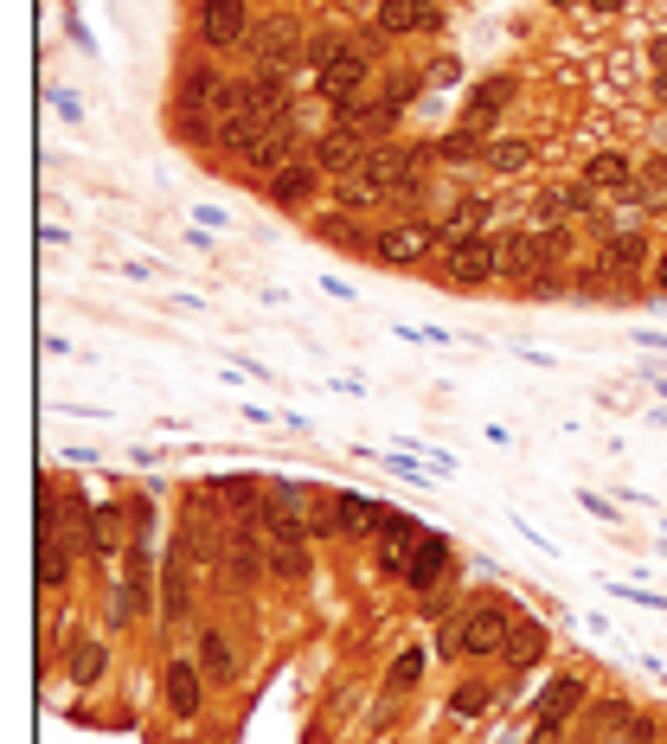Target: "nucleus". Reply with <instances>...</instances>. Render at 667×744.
Returning <instances> with one entry per match:
<instances>
[{
    "mask_svg": "<svg viewBox=\"0 0 667 744\" xmlns=\"http://www.w3.org/2000/svg\"><path fill=\"white\" fill-rule=\"evenodd\" d=\"M251 58H258V72H296L302 65V26L289 20V13H270V20H258L251 26Z\"/></svg>",
    "mask_w": 667,
    "mask_h": 744,
    "instance_id": "f257e3e1",
    "label": "nucleus"
},
{
    "mask_svg": "<svg viewBox=\"0 0 667 744\" xmlns=\"http://www.w3.org/2000/svg\"><path fill=\"white\" fill-rule=\"evenodd\" d=\"M456 630H462V655L488 661V655H501V648H507L514 610H507V603H469V610L456 616Z\"/></svg>",
    "mask_w": 667,
    "mask_h": 744,
    "instance_id": "f03ea898",
    "label": "nucleus"
},
{
    "mask_svg": "<svg viewBox=\"0 0 667 744\" xmlns=\"http://www.w3.org/2000/svg\"><path fill=\"white\" fill-rule=\"evenodd\" d=\"M437 244H444V225L398 219V225H385V231L372 238V258H379V263H424Z\"/></svg>",
    "mask_w": 667,
    "mask_h": 744,
    "instance_id": "7ed1b4c3",
    "label": "nucleus"
},
{
    "mask_svg": "<svg viewBox=\"0 0 667 744\" xmlns=\"http://www.w3.org/2000/svg\"><path fill=\"white\" fill-rule=\"evenodd\" d=\"M181 110H193V116L238 110V84H231L219 65H186V77H181Z\"/></svg>",
    "mask_w": 667,
    "mask_h": 744,
    "instance_id": "20e7f679",
    "label": "nucleus"
},
{
    "mask_svg": "<svg viewBox=\"0 0 667 744\" xmlns=\"http://www.w3.org/2000/svg\"><path fill=\"white\" fill-rule=\"evenodd\" d=\"M238 110L251 116L258 129H270V122H283V116H296V103H289V77L283 72H258L238 84Z\"/></svg>",
    "mask_w": 667,
    "mask_h": 744,
    "instance_id": "39448f33",
    "label": "nucleus"
},
{
    "mask_svg": "<svg viewBox=\"0 0 667 744\" xmlns=\"http://www.w3.org/2000/svg\"><path fill=\"white\" fill-rule=\"evenodd\" d=\"M251 7L244 0H206L199 7V39L212 45V52H231V45H251Z\"/></svg>",
    "mask_w": 667,
    "mask_h": 744,
    "instance_id": "423d86ee",
    "label": "nucleus"
},
{
    "mask_svg": "<svg viewBox=\"0 0 667 744\" xmlns=\"http://www.w3.org/2000/svg\"><path fill=\"white\" fill-rule=\"evenodd\" d=\"M648 263V231L642 225H616L610 238H603V251H597V276H610V283H623Z\"/></svg>",
    "mask_w": 667,
    "mask_h": 744,
    "instance_id": "0eeeda50",
    "label": "nucleus"
},
{
    "mask_svg": "<svg viewBox=\"0 0 667 744\" xmlns=\"http://www.w3.org/2000/svg\"><path fill=\"white\" fill-rule=\"evenodd\" d=\"M367 154H372L367 135H353V129H328V135L315 142V154H308V161H315L328 180H347V174H360V167H367Z\"/></svg>",
    "mask_w": 667,
    "mask_h": 744,
    "instance_id": "6e6552de",
    "label": "nucleus"
},
{
    "mask_svg": "<svg viewBox=\"0 0 667 744\" xmlns=\"http://www.w3.org/2000/svg\"><path fill=\"white\" fill-rule=\"evenodd\" d=\"M444 26V7L437 0H385L372 13V33L379 39H398V33H437Z\"/></svg>",
    "mask_w": 667,
    "mask_h": 744,
    "instance_id": "1a4fd4ad",
    "label": "nucleus"
},
{
    "mask_svg": "<svg viewBox=\"0 0 667 744\" xmlns=\"http://www.w3.org/2000/svg\"><path fill=\"white\" fill-rule=\"evenodd\" d=\"M161 700H167V712H174V719H193V712H199V700H206V668H199V661H186V655H174V661L161 668Z\"/></svg>",
    "mask_w": 667,
    "mask_h": 744,
    "instance_id": "9d476101",
    "label": "nucleus"
},
{
    "mask_svg": "<svg viewBox=\"0 0 667 744\" xmlns=\"http://www.w3.org/2000/svg\"><path fill=\"white\" fill-rule=\"evenodd\" d=\"M367 52H360V45H347V52H340V58H328V65H321V72H315V90H321V97H328L334 110H340V103H353V97H360V84H367Z\"/></svg>",
    "mask_w": 667,
    "mask_h": 744,
    "instance_id": "9b49d317",
    "label": "nucleus"
},
{
    "mask_svg": "<svg viewBox=\"0 0 667 744\" xmlns=\"http://www.w3.org/2000/svg\"><path fill=\"white\" fill-rule=\"evenodd\" d=\"M417 521H405V514H385V526H379V578H405L411 558H417Z\"/></svg>",
    "mask_w": 667,
    "mask_h": 744,
    "instance_id": "f8f14e48",
    "label": "nucleus"
},
{
    "mask_svg": "<svg viewBox=\"0 0 667 744\" xmlns=\"http://www.w3.org/2000/svg\"><path fill=\"white\" fill-rule=\"evenodd\" d=\"M444 276H449V283H462V289H475V283H488V276H501V244H494V238H469V244H456Z\"/></svg>",
    "mask_w": 667,
    "mask_h": 744,
    "instance_id": "ddd939ff",
    "label": "nucleus"
},
{
    "mask_svg": "<svg viewBox=\"0 0 667 744\" xmlns=\"http://www.w3.org/2000/svg\"><path fill=\"white\" fill-rule=\"evenodd\" d=\"M501 276L507 283H533L546 270V251H539V231H501Z\"/></svg>",
    "mask_w": 667,
    "mask_h": 744,
    "instance_id": "4468645a",
    "label": "nucleus"
},
{
    "mask_svg": "<svg viewBox=\"0 0 667 744\" xmlns=\"http://www.w3.org/2000/svg\"><path fill=\"white\" fill-rule=\"evenodd\" d=\"M584 707V674H558L553 687L539 693V712H533V725H546V732H565V719Z\"/></svg>",
    "mask_w": 667,
    "mask_h": 744,
    "instance_id": "2eb2a0df",
    "label": "nucleus"
},
{
    "mask_svg": "<svg viewBox=\"0 0 667 744\" xmlns=\"http://www.w3.org/2000/svg\"><path fill=\"white\" fill-rule=\"evenodd\" d=\"M328 180V174H321V167H315V161H289V167H283V174H270V199H276V206H308V199H315V186Z\"/></svg>",
    "mask_w": 667,
    "mask_h": 744,
    "instance_id": "dca6fc26",
    "label": "nucleus"
},
{
    "mask_svg": "<svg viewBox=\"0 0 667 744\" xmlns=\"http://www.w3.org/2000/svg\"><path fill=\"white\" fill-rule=\"evenodd\" d=\"M444 565H449V539L444 533H424V539H417V558H411V571H405V584L430 597L437 584H444Z\"/></svg>",
    "mask_w": 667,
    "mask_h": 744,
    "instance_id": "f3484780",
    "label": "nucleus"
},
{
    "mask_svg": "<svg viewBox=\"0 0 667 744\" xmlns=\"http://www.w3.org/2000/svg\"><path fill=\"white\" fill-rule=\"evenodd\" d=\"M546 642H553V635H546V623H539V616H514L501 661H507V668H533V661L546 655Z\"/></svg>",
    "mask_w": 667,
    "mask_h": 744,
    "instance_id": "a211bd4d",
    "label": "nucleus"
},
{
    "mask_svg": "<svg viewBox=\"0 0 667 744\" xmlns=\"http://www.w3.org/2000/svg\"><path fill=\"white\" fill-rule=\"evenodd\" d=\"M488 219H494V199H462L444 225V244L456 251V244H469V238H488Z\"/></svg>",
    "mask_w": 667,
    "mask_h": 744,
    "instance_id": "6ab92c4d",
    "label": "nucleus"
},
{
    "mask_svg": "<svg viewBox=\"0 0 667 744\" xmlns=\"http://www.w3.org/2000/svg\"><path fill=\"white\" fill-rule=\"evenodd\" d=\"M514 77H494V84H482V90H475V97H469V116H462V129H488V122H494V110H507V103H514Z\"/></svg>",
    "mask_w": 667,
    "mask_h": 744,
    "instance_id": "aec40b11",
    "label": "nucleus"
},
{
    "mask_svg": "<svg viewBox=\"0 0 667 744\" xmlns=\"http://www.w3.org/2000/svg\"><path fill=\"white\" fill-rule=\"evenodd\" d=\"M584 180H591L597 193H630V186H635V161H630V154H591Z\"/></svg>",
    "mask_w": 667,
    "mask_h": 744,
    "instance_id": "412c9836",
    "label": "nucleus"
},
{
    "mask_svg": "<svg viewBox=\"0 0 667 744\" xmlns=\"http://www.w3.org/2000/svg\"><path fill=\"white\" fill-rule=\"evenodd\" d=\"M263 571H270V546H258V533L238 526V539H231V578L238 584H258Z\"/></svg>",
    "mask_w": 667,
    "mask_h": 744,
    "instance_id": "4be33fe9",
    "label": "nucleus"
},
{
    "mask_svg": "<svg viewBox=\"0 0 667 744\" xmlns=\"http://www.w3.org/2000/svg\"><path fill=\"white\" fill-rule=\"evenodd\" d=\"M199 668H206V680L231 687V674H238V655H231L225 630H199Z\"/></svg>",
    "mask_w": 667,
    "mask_h": 744,
    "instance_id": "5701e85b",
    "label": "nucleus"
},
{
    "mask_svg": "<svg viewBox=\"0 0 667 744\" xmlns=\"http://www.w3.org/2000/svg\"><path fill=\"white\" fill-rule=\"evenodd\" d=\"M334 507H340V533H347V539H367V533L385 526V514L372 507L367 494H334Z\"/></svg>",
    "mask_w": 667,
    "mask_h": 744,
    "instance_id": "b1692460",
    "label": "nucleus"
},
{
    "mask_svg": "<svg viewBox=\"0 0 667 744\" xmlns=\"http://www.w3.org/2000/svg\"><path fill=\"white\" fill-rule=\"evenodd\" d=\"M110 668V648L103 642H72V655H65V674H72L77 687H97Z\"/></svg>",
    "mask_w": 667,
    "mask_h": 744,
    "instance_id": "393cba45",
    "label": "nucleus"
},
{
    "mask_svg": "<svg viewBox=\"0 0 667 744\" xmlns=\"http://www.w3.org/2000/svg\"><path fill=\"white\" fill-rule=\"evenodd\" d=\"M494 700H501L494 680H462V687L449 693V712H456V719H482V712H494Z\"/></svg>",
    "mask_w": 667,
    "mask_h": 744,
    "instance_id": "a878e982",
    "label": "nucleus"
},
{
    "mask_svg": "<svg viewBox=\"0 0 667 744\" xmlns=\"http://www.w3.org/2000/svg\"><path fill=\"white\" fill-rule=\"evenodd\" d=\"M161 610H167V623H186V610H193V584H186V565L174 558L167 565V578H161Z\"/></svg>",
    "mask_w": 667,
    "mask_h": 744,
    "instance_id": "bb28decb",
    "label": "nucleus"
},
{
    "mask_svg": "<svg viewBox=\"0 0 667 744\" xmlns=\"http://www.w3.org/2000/svg\"><path fill=\"white\" fill-rule=\"evenodd\" d=\"M533 161V142H520V135H501V142H488V161L482 167H494V174H520Z\"/></svg>",
    "mask_w": 667,
    "mask_h": 744,
    "instance_id": "cd10ccee",
    "label": "nucleus"
},
{
    "mask_svg": "<svg viewBox=\"0 0 667 744\" xmlns=\"http://www.w3.org/2000/svg\"><path fill=\"white\" fill-rule=\"evenodd\" d=\"M437 161H488V135L482 129H456L437 142Z\"/></svg>",
    "mask_w": 667,
    "mask_h": 744,
    "instance_id": "c85d7f7f",
    "label": "nucleus"
},
{
    "mask_svg": "<svg viewBox=\"0 0 667 744\" xmlns=\"http://www.w3.org/2000/svg\"><path fill=\"white\" fill-rule=\"evenodd\" d=\"M65 571H72L65 546H58V539H39V584H45V591H58V584H65Z\"/></svg>",
    "mask_w": 667,
    "mask_h": 744,
    "instance_id": "c756f323",
    "label": "nucleus"
},
{
    "mask_svg": "<svg viewBox=\"0 0 667 744\" xmlns=\"http://www.w3.org/2000/svg\"><path fill=\"white\" fill-rule=\"evenodd\" d=\"M270 578L302 584V578H308V546H270Z\"/></svg>",
    "mask_w": 667,
    "mask_h": 744,
    "instance_id": "7c9ffc66",
    "label": "nucleus"
},
{
    "mask_svg": "<svg viewBox=\"0 0 667 744\" xmlns=\"http://www.w3.org/2000/svg\"><path fill=\"white\" fill-rule=\"evenodd\" d=\"M565 212H571V206H565V186H558V193H539V199H533V231H553Z\"/></svg>",
    "mask_w": 667,
    "mask_h": 744,
    "instance_id": "2f4dec72",
    "label": "nucleus"
},
{
    "mask_svg": "<svg viewBox=\"0 0 667 744\" xmlns=\"http://www.w3.org/2000/svg\"><path fill=\"white\" fill-rule=\"evenodd\" d=\"M417 674H424V655H417V648H405V655L392 661V687L405 693V687H417Z\"/></svg>",
    "mask_w": 667,
    "mask_h": 744,
    "instance_id": "473e14b6",
    "label": "nucleus"
},
{
    "mask_svg": "<svg viewBox=\"0 0 667 744\" xmlns=\"http://www.w3.org/2000/svg\"><path fill=\"white\" fill-rule=\"evenodd\" d=\"M90 546H97V552H103V558H110L116 546H122V533H116V514H110V507L97 514V533H90Z\"/></svg>",
    "mask_w": 667,
    "mask_h": 744,
    "instance_id": "72a5a7b5",
    "label": "nucleus"
},
{
    "mask_svg": "<svg viewBox=\"0 0 667 744\" xmlns=\"http://www.w3.org/2000/svg\"><path fill=\"white\" fill-rule=\"evenodd\" d=\"M456 77H462L456 58H430V65H424V84H456Z\"/></svg>",
    "mask_w": 667,
    "mask_h": 744,
    "instance_id": "f704fd0d",
    "label": "nucleus"
},
{
    "mask_svg": "<svg viewBox=\"0 0 667 744\" xmlns=\"http://www.w3.org/2000/svg\"><path fill=\"white\" fill-rule=\"evenodd\" d=\"M648 58H655V72H667V33L655 39V45H648Z\"/></svg>",
    "mask_w": 667,
    "mask_h": 744,
    "instance_id": "c9c22d12",
    "label": "nucleus"
},
{
    "mask_svg": "<svg viewBox=\"0 0 667 744\" xmlns=\"http://www.w3.org/2000/svg\"><path fill=\"white\" fill-rule=\"evenodd\" d=\"M655 296H667V251L655 258Z\"/></svg>",
    "mask_w": 667,
    "mask_h": 744,
    "instance_id": "e433bc0d",
    "label": "nucleus"
},
{
    "mask_svg": "<svg viewBox=\"0 0 667 744\" xmlns=\"http://www.w3.org/2000/svg\"><path fill=\"white\" fill-rule=\"evenodd\" d=\"M623 0H584V13H616Z\"/></svg>",
    "mask_w": 667,
    "mask_h": 744,
    "instance_id": "4c0bfd02",
    "label": "nucleus"
},
{
    "mask_svg": "<svg viewBox=\"0 0 667 744\" xmlns=\"http://www.w3.org/2000/svg\"><path fill=\"white\" fill-rule=\"evenodd\" d=\"M526 744H558V732H546V725H533V738Z\"/></svg>",
    "mask_w": 667,
    "mask_h": 744,
    "instance_id": "58836bf2",
    "label": "nucleus"
},
{
    "mask_svg": "<svg viewBox=\"0 0 667 744\" xmlns=\"http://www.w3.org/2000/svg\"><path fill=\"white\" fill-rule=\"evenodd\" d=\"M655 97H661V103H667V72H661V77H655Z\"/></svg>",
    "mask_w": 667,
    "mask_h": 744,
    "instance_id": "ea45409f",
    "label": "nucleus"
},
{
    "mask_svg": "<svg viewBox=\"0 0 667 744\" xmlns=\"http://www.w3.org/2000/svg\"><path fill=\"white\" fill-rule=\"evenodd\" d=\"M571 744H597V738H591V732H578V738H571Z\"/></svg>",
    "mask_w": 667,
    "mask_h": 744,
    "instance_id": "a19ab883",
    "label": "nucleus"
},
{
    "mask_svg": "<svg viewBox=\"0 0 667 744\" xmlns=\"http://www.w3.org/2000/svg\"><path fill=\"white\" fill-rule=\"evenodd\" d=\"M553 7H584V0H553Z\"/></svg>",
    "mask_w": 667,
    "mask_h": 744,
    "instance_id": "79ce46f5",
    "label": "nucleus"
}]
</instances>
